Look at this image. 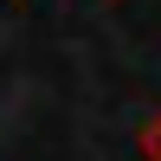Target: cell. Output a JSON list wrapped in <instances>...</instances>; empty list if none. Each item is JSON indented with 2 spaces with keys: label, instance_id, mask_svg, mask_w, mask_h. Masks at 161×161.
Here are the masks:
<instances>
[{
  "label": "cell",
  "instance_id": "1",
  "mask_svg": "<svg viewBox=\"0 0 161 161\" xmlns=\"http://www.w3.org/2000/svg\"><path fill=\"white\" fill-rule=\"evenodd\" d=\"M148 155L161 161V116H155V129H148Z\"/></svg>",
  "mask_w": 161,
  "mask_h": 161
}]
</instances>
